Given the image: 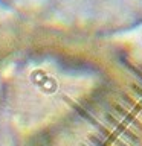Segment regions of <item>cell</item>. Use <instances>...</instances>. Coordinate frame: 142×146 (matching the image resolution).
I'll list each match as a JSON object with an SVG mask.
<instances>
[{
    "label": "cell",
    "instance_id": "obj_1",
    "mask_svg": "<svg viewBox=\"0 0 142 146\" xmlns=\"http://www.w3.org/2000/svg\"><path fill=\"white\" fill-rule=\"evenodd\" d=\"M124 41L130 46L131 52L135 53L136 59L142 66V27H139V29L135 31V32H131L130 35L124 36Z\"/></svg>",
    "mask_w": 142,
    "mask_h": 146
}]
</instances>
